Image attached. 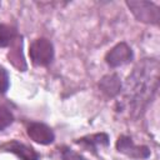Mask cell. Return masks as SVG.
I'll use <instances>...</instances> for the list:
<instances>
[{
	"instance_id": "cell-1",
	"label": "cell",
	"mask_w": 160,
	"mask_h": 160,
	"mask_svg": "<svg viewBox=\"0 0 160 160\" xmlns=\"http://www.w3.org/2000/svg\"><path fill=\"white\" fill-rule=\"evenodd\" d=\"M159 86V62L145 59L139 62L128 76L124 91V102L132 118L141 115L154 99Z\"/></svg>"
},
{
	"instance_id": "cell-2",
	"label": "cell",
	"mask_w": 160,
	"mask_h": 160,
	"mask_svg": "<svg viewBox=\"0 0 160 160\" xmlns=\"http://www.w3.org/2000/svg\"><path fill=\"white\" fill-rule=\"evenodd\" d=\"M132 15L141 22L158 25L160 21V9L158 5L144 0H130L126 1Z\"/></svg>"
},
{
	"instance_id": "cell-3",
	"label": "cell",
	"mask_w": 160,
	"mask_h": 160,
	"mask_svg": "<svg viewBox=\"0 0 160 160\" xmlns=\"http://www.w3.org/2000/svg\"><path fill=\"white\" fill-rule=\"evenodd\" d=\"M29 55L31 62L36 66H46L54 59V46L52 42L46 38L36 39L31 42L29 49Z\"/></svg>"
},
{
	"instance_id": "cell-4",
	"label": "cell",
	"mask_w": 160,
	"mask_h": 160,
	"mask_svg": "<svg viewBox=\"0 0 160 160\" xmlns=\"http://www.w3.org/2000/svg\"><path fill=\"white\" fill-rule=\"evenodd\" d=\"M132 50L126 42H119L114 48H111L106 55L105 61L111 68H118L121 65H125L132 60Z\"/></svg>"
},
{
	"instance_id": "cell-5",
	"label": "cell",
	"mask_w": 160,
	"mask_h": 160,
	"mask_svg": "<svg viewBox=\"0 0 160 160\" xmlns=\"http://www.w3.org/2000/svg\"><path fill=\"white\" fill-rule=\"evenodd\" d=\"M28 135L29 138L41 145H49L55 140V134L50 126L44 122H30L28 125Z\"/></svg>"
},
{
	"instance_id": "cell-6",
	"label": "cell",
	"mask_w": 160,
	"mask_h": 160,
	"mask_svg": "<svg viewBox=\"0 0 160 160\" xmlns=\"http://www.w3.org/2000/svg\"><path fill=\"white\" fill-rule=\"evenodd\" d=\"M116 148L120 152H122L130 158H134V159H145L150 155L149 148L135 145L132 142V140L128 136H120L116 142Z\"/></svg>"
},
{
	"instance_id": "cell-7",
	"label": "cell",
	"mask_w": 160,
	"mask_h": 160,
	"mask_svg": "<svg viewBox=\"0 0 160 160\" xmlns=\"http://www.w3.org/2000/svg\"><path fill=\"white\" fill-rule=\"evenodd\" d=\"M99 88L102 94H105L109 98H114L121 92L122 84L120 81L119 75L116 74H108L101 78L99 82Z\"/></svg>"
},
{
	"instance_id": "cell-8",
	"label": "cell",
	"mask_w": 160,
	"mask_h": 160,
	"mask_svg": "<svg viewBox=\"0 0 160 160\" xmlns=\"http://www.w3.org/2000/svg\"><path fill=\"white\" fill-rule=\"evenodd\" d=\"M9 150L15 152L18 156H20L22 160H39L38 158V154L31 149V148H28L26 145L24 144H19L16 141H14L10 146H9Z\"/></svg>"
},
{
	"instance_id": "cell-9",
	"label": "cell",
	"mask_w": 160,
	"mask_h": 160,
	"mask_svg": "<svg viewBox=\"0 0 160 160\" xmlns=\"http://www.w3.org/2000/svg\"><path fill=\"white\" fill-rule=\"evenodd\" d=\"M16 35V30L6 24H0V48L10 45Z\"/></svg>"
},
{
	"instance_id": "cell-10",
	"label": "cell",
	"mask_w": 160,
	"mask_h": 160,
	"mask_svg": "<svg viewBox=\"0 0 160 160\" xmlns=\"http://www.w3.org/2000/svg\"><path fill=\"white\" fill-rule=\"evenodd\" d=\"M79 142H82V144H88V145H108L109 144V138L106 134H95V135H90V136H86V138H82L80 139Z\"/></svg>"
},
{
	"instance_id": "cell-11",
	"label": "cell",
	"mask_w": 160,
	"mask_h": 160,
	"mask_svg": "<svg viewBox=\"0 0 160 160\" xmlns=\"http://www.w3.org/2000/svg\"><path fill=\"white\" fill-rule=\"evenodd\" d=\"M12 121H14V115L11 114V111L8 108L0 105V130H4L8 126H10Z\"/></svg>"
},
{
	"instance_id": "cell-12",
	"label": "cell",
	"mask_w": 160,
	"mask_h": 160,
	"mask_svg": "<svg viewBox=\"0 0 160 160\" xmlns=\"http://www.w3.org/2000/svg\"><path fill=\"white\" fill-rule=\"evenodd\" d=\"M9 85H10L9 74L5 70V68L0 65V94L6 92V90L9 89Z\"/></svg>"
},
{
	"instance_id": "cell-13",
	"label": "cell",
	"mask_w": 160,
	"mask_h": 160,
	"mask_svg": "<svg viewBox=\"0 0 160 160\" xmlns=\"http://www.w3.org/2000/svg\"><path fill=\"white\" fill-rule=\"evenodd\" d=\"M64 159L65 160H85L82 156H80L79 154L71 151V150H66L64 152Z\"/></svg>"
}]
</instances>
